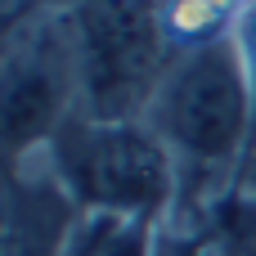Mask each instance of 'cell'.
Listing matches in <instances>:
<instances>
[{
  "mask_svg": "<svg viewBox=\"0 0 256 256\" xmlns=\"http://www.w3.org/2000/svg\"><path fill=\"white\" fill-rule=\"evenodd\" d=\"M144 122L176 158L180 198L171 225L189 230L212 202H220L243 180L248 166L256 104L238 36L176 54Z\"/></svg>",
  "mask_w": 256,
  "mask_h": 256,
  "instance_id": "1",
  "label": "cell"
},
{
  "mask_svg": "<svg viewBox=\"0 0 256 256\" xmlns=\"http://www.w3.org/2000/svg\"><path fill=\"white\" fill-rule=\"evenodd\" d=\"M40 153L81 212H112L171 225L180 171L144 117L94 122L86 112H72Z\"/></svg>",
  "mask_w": 256,
  "mask_h": 256,
  "instance_id": "2",
  "label": "cell"
},
{
  "mask_svg": "<svg viewBox=\"0 0 256 256\" xmlns=\"http://www.w3.org/2000/svg\"><path fill=\"white\" fill-rule=\"evenodd\" d=\"M58 14L76 68V112L94 122L144 117L176 63L162 32V0H86Z\"/></svg>",
  "mask_w": 256,
  "mask_h": 256,
  "instance_id": "3",
  "label": "cell"
},
{
  "mask_svg": "<svg viewBox=\"0 0 256 256\" xmlns=\"http://www.w3.org/2000/svg\"><path fill=\"white\" fill-rule=\"evenodd\" d=\"M0 86L4 148L9 162H22L40 153L76 112V68L58 9H32L9 18Z\"/></svg>",
  "mask_w": 256,
  "mask_h": 256,
  "instance_id": "4",
  "label": "cell"
},
{
  "mask_svg": "<svg viewBox=\"0 0 256 256\" xmlns=\"http://www.w3.org/2000/svg\"><path fill=\"white\" fill-rule=\"evenodd\" d=\"M81 220L76 198L50 171L45 153L9 162L4 184V256H63Z\"/></svg>",
  "mask_w": 256,
  "mask_h": 256,
  "instance_id": "5",
  "label": "cell"
},
{
  "mask_svg": "<svg viewBox=\"0 0 256 256\" xmlns=\"http://www.w3.org/2000/svg\"><path fill=\"white\" fill-rule=\"evenodd\" d=\"M252 0H162V32L176 54L238 36Z\"/></svg>",
  "mask_w": 256,
  "mask_h": 256,
  "instance_id": "6",
  "label": "cell"
},
{
  "mask_svg": "<svg viewBox=\"0 0 256 256\" xmlns=\"http://www.w3.org/2000/svg\"><path fill=\"white\" fill-rule=\"evenodd\" d=\"M158 238H162L158 220H135V216H112V212H81L63 256H158Z\"/></svg>",
  "mask_w": 256,
  "mask_h": 256,
  "instance_id": "7",
  "label": "cell"
},
{
  "mask_svg": "<svg viewBox=\"0 0 256 256\" xmlns=\"http://www.w3.org/2000/svg\"><path fill=\"white\" fill-rule=\"evenodd\" d=\"M238 45H243V58H248V76H252V104H256V0L243 14V27H238ZM243 180H256V126H252V148H248V166H243Z\"/></svg>",
  "mask_w": 256,
  "mask_h": 256,
  "instance_id": "8",
  "label": "cell"
},
{
  "mask_svg": "<svg viewBox=\"0 0 256 256\" xmlns=\"http://www.w3.org/2000/svg\"><path fill=\"white\" fill-rule=\"evenodd\" d=\"M158 256H220L212 252L194 230H176V225H162V238H158Z\"/></svg>",
  "mask_w": 256,
  "mask_h": 256,
  "instance_id": "9",
  "label": "cell"
},
{
  "mask_svg": "<svg viewBox=\"0 0 256 256\" xmlns=\"http://www.w3.org/2000/svg\"><path fill=\"white\" fill-rule=\"evenodd\" d=\"M72 4H86V0H9V18L32 14V9H72Z\"/></svg>",
  "mask_w": 256,
  "mask_h": 256,
  "instance_id": "10",
  "label": "cell"
}]
</instances>
